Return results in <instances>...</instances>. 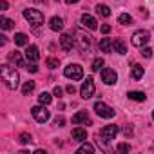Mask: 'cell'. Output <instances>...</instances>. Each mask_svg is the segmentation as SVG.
I'll use <instances>...</instances> for the list:
<instances>
[{
	"instance_id": "cell-23",
	"label": "cell",
	"mask_w": 154,
	"mask_h": 154,
	"mask_svg": "<svg viewBox=\"0 0 154 154\" xmlns=\"http://www.w3.org/2000/svg\"><path fill=\"white\" fill-rule=\"evenodd\" d=\"M96 13H98L100 17H103V18L111 17V9H109V6H105V4H98V6H96Z\"/></svg>"
},
{
	"instance_id": "cell-37",
	"label": "cell",
	"mask_w": 154,
	"mask_h": 154,
	"mask_svg": "<svg viewBox=\"0 0 154 154\" xmlns=\"http://www.w3.org/2000/svg\"><path fill=\"white\" fill-rule=\"evenodd\" d=\"M62 93H63V89H62V87H58V85L53 89V94H54V96H58V98H62Z\"/></svg>"
},
{
	"instance_id": "cell-34",
	"label": "cell",
	"mask_w": 154,
	"mask_h": 154,
	"mask_svg": "<svg viewBox=\"0 0 154 154\" xmlns=\"http://www.w3.org/2000/svg\"><path fill=\"white\" fill-rule=\"evenodd\" d=\"M116 150H120V152H129V150H131V147H129L127 143H120V145L116 147Z\"/></svg>"
},
{
	"instance_id": "cell-2",
	"label": "cell",
	"mask_w": 154,
	"mask_h": 154,
	"mask_svg": "<svg viewBox=\"0 0 154 154\" xmlns=\"http://www.w3.org/2000/svg\"><path fill=\"white\" fill-rule=\"evenodd\" d=\"M63 74H65V78L76 82V80H82L84 78V67L80 63H69L65 69H63Z\"/></svg>"
},
{
	"instance_id": "cell-25",
	"label": "cell",
	"mask_w": 154,
	"mask_h": 154,
	"mask_svg": "<svg viewBox=\"0 0 154 154\" xmlns=\"http://www.w3.org/2000/svg\"><path fill=\"white\" fill-rule=\"evenodd\" d=\"M53 102V96L49 94V93H40V96H38V103H42V105H49Z\"/></svg>"
},
{
	"instance_id": "cell-21",
	"label": "cell",
	"mask_w": 154,
	"mask_h": 154,
	"mask_svg": "<svg viewBox=\"0 0 154 154\" xmlns=\"http://www.w3.org/2000/svg\"><path fill=\"white\" fill-rule=\"evenodd\" d=\"M127 96H129V100H134V102H145L147 100L145 93H141V91H131Z\"/></svg>"
},
{
	"instance_id": "cell-33",
	"label": "cell",
	"mask_w": 154,
	"mask_h": 154,
	"mask_svg": "<svg viewBox=\"0 0 154 154\" xmlns=\"http://www.w3.org/2000/svg\"><path fill=\"white\" fill-rule=\"evenodd\" d=\"M141 56H143V58H150V56H152V49H150V47H143V49H141Z\"/></svg>"
},
{
	"instance_id": "cell-14",
	"label": "cell",
	"mask_w": 154,
	"mask_h": 154,
	"mask_svg": "<svg viewBox=\"0 0 154 154\" xmlns=\"http://www.w3.org/2000/svg\"><path fill=\"white\" fill-rule=\"evenodd\" d=\"M80 24H82L85 29H91V31L98 27V22H96V18H94V17H91V15H87V13H85V15H82V18H80Z\"/></svg>"
},
{
	"instance_id": "cell-9",
	"label": "cell",
	"mask_w": 154,
	"mask_h": 154,
	"mask_svg": "<svg viewBox=\"0 0 154 154\" xmlns=\"http://www.w3.org/2000/svg\"><path fill=\"white\" fill-rule=\"evenodd\" d=\"M102 82H103L105 85H114V84L118 82L116 71L111 69V67H103V69H102Z\"/></svg>"
},
{
	"instance_id": "cell-40",
	"label": "cell",
	"mask_w": 154,
	"mask_h": 154,
	"mask_svg": "<svg viewBox=\"0 0 154 154\" xmlns=\"http://www.w3.org/2000/svg\"><path fill=\"white\" fill-rule=\"evenodd\" d=\"M0 9H2V11L8 9V0H2V2H0Z\"/></svg>"
},
{
	"instance_id": "cell-6",
	"label": "cell",
	"mask_w": 154,
	"mask_h": 154,
	"mask_svg": "<svg viewBox=\"0 0 154 154\" xmlns=\"http://www.w3.org/2000/svg\"><path fill=\"white\" fill-rule=\"evenodd\" d=\"M31 114H33V118H35L38 123H45V122L49 120V116H51L49 111L45 109V105H42V103H40V105H35V107L31 109Z\"/></svg>"
},
{
	"instance_id": "cell-11",
	"label": "cell",
	"mask_w": 154,
	"mask_h": 154,
	"mask_svg": "<svg viewBox=\"0 0 154 154\" xmlns=\"http://www.w3.org/2000/svg\"><path fill=\"white\" fill-rule=\"evenodd\" d=\"M74 38H72V35H69V33H63L62 36H60V47L63 49V51H71L72 47H74Z\"/></svg>"
},
{
	"instance_id": "cell-1",
	"label": "cell",
	"mask_w": 154,
	"mask_h": 154,
	"mask_svg": "<svg viewBox=\"0 0 154 154\" xmlns=\"http://www.w3.org/2000/svg\"><path fill=\"white\" fill-rule=\"evenodd\" d=\"M0 76H2V82H4V85L8 89H11V91L18 89V85H20V74H18L17 69H13L11 65L4 63L2 67H0Z\"/></svg>"
},
{
	"instance_id": "cell-19",
	"label": "cell",
	"mask_w": 154,
	"mask_h": 154,
	"mask_svg": "<svg viewBox=\"0 0 154 154\" xmlns=\"http://www.w3.org/2000/svg\"><path fill=\"white\" fill-rule=\"evenodd\" d=\"M49 27H51L53 31H62V29H63V20H62L60 17H53V18L49 20Z\"/></svg>"
},
{
	"instance_id": "cell-27",
	"label": "cell",
	"mask_w": 154,
	"mask_h": 154,
	"mask_svg": "<svg viewBox=\"0 0 154 154\" xmlns=\"http://www.w3.org/2000/svg\"><path fill=\"white\" fill-rule=\"evenodd\" d=\"M76 152H78V154H84V152H87V154H93L94 152V147L91 145V143H84L78 150H76Z\"/></svg>"
},
{
	"instance_id": "cell-24",
	"label": "cell",
	"mask_w": 154,
	"mask_h": 154,
	"mask_svg": "<svg viewBox=\"0 0 154 154\" xmlns=\"http://www.w3.org/2000/svg\"><path fill=\"white\" fill-rule=\"evenodd\" d=\"M33 91H35V82H33V80H29V82H26V84L22 85V94H24V96L31 94Z\"/></svg>"
},
{
	"instance_id": "cell-28",
	"label": "cell",
	"mask_w": 154,
	"mask_h": 154,
	"mask_svg": "<svg viewBox=\"0 0 154 154\" xmlns=\"http://www.w3.org/2000/svg\"><path fill=\"white\" fill-rule=\"evenodd\" d=\"M118 24H122V26H129V24H131V15L122 13V15L118 17Z\"/></svg>"
},
{
	"instance_id": "cell-30",
	"label": "cell",
	"mask_w": 154,
	"mask_h": 154,
	"mask_svg": "<svg viewBox=\"0 0 154 154\" xmlns=\"http://www.w3.org/2000/svg\"><path fill=\"white\" fill-rule=\"evenodd\" d=\"M102 67H103V58H96V60H93V65H91L93 71H100Z\"/></svg>"
},
{
	"instance_id": "cell-35",
	"label": "cell",
	"mask_w": 154,
	"mask_h": 154,
	"mask_svg": "<svg viewBox=\"0 0 154 154\" xmlns=\"http://www.w3.org/2000/svg\"><path fill=\"white\" fill-rule=\"evenodd\" d=\"M63 123H65V118H63V116H56V118H54V125L63 127Z\"/></svg>"
},
{
	"instance_id": "cell-41",
	"label": "cell",
	"mask_w": 154,
	"mask_h": 154,
	"mask_svg": "<svg viewBox=\"0 0 154 154\" xmlns=\"http://www.w3.org/2000/svg\"><path fill=\"white\" fill-rule=\"evenodd\" d=\"M63 2H65V4H76L78 0H63Z\"/></svg>"
},
{
	"instance_id": "cell-36",
	"label": "cell",
	"mask_w": 154,
	"mask_h": 154,
	"mask_svg": "<svg viewBox=\"0 0 154 154\" xmlns=\"http://www.w3.org/2000/svg\"><path fill=\"white\" fill-rule=\"evenodd\" d=\"M100 31H102L103 35H109V33H111V26H109V24H102V27H100Z\"/></svg>"
},
{
	"instance_id": "cell-39",
	"label": "cell",
	"mask_w": 154,
	"mask_h": 154,
	"mask_svg": "<svg viewBox=\"0 0 154 154\" xmlns=\"http://www.w3.org/2000/svg\"><path fill=\"white\" fill-rule=\"evenodd\" d=\"M65 91H67L69 94H74V93H76V87H74V85H67V87H65Z\"/></svg>"
},
{
	"instance_id": "cell-8",
	"label": "cell",
	"mask_w": 154,
	"mask_h": 154,
	"mask_svg": "<svg viewBox=\"0 0 154 154\" xmlns=\"http://www.w3.org/2000/svg\"><path fill=\"white\" fill-rule=\"evenodd\" d=\"M116 134H118V127L116 125H105L102 131H100V141H105V143H109V141H112L114 138H116Z\"/></svg>"
},
{
	"instance_id": "cell-7",
	"label": "cell",
	"mask_w": 154,
	"mask_h": 154,
	"mask_svg": "<svg viewBox=\"0 0 154 154\" xmlns=\"http://www.w3.org/2000/svg\"><path fill=\"white\" fill-rule=\"evenodd\" d=\"M94 111H96V114H98L100 118H112V116L116 114V111H114L111 105L103 103V102H96V103H94Z\"/></svg>"
},
{
	"instance_id": "cell-38",
	"label": "cell",
	"mask_w": 154,
	"mask_h": 154,
	"mask_svg": "<svg viewBox=\"0 0 154 154\" xmlns=\"http://www.w3.org/2000/svg\"><path fill=\"white\" fill-rule=\"evenodd\" d=\"M123 134H125L127 138H129V136H132V127H129V125H127V127L123 129Z\"/></svg>"
},
{
	"instance_id": "cell-5",
	"label": "cell",
	"mask_w": 154,
	"mask_h": 154,
	"mask_svg": "<svg viewBox=\"0 0 154 154\" xmlns=\"http://www.w3.org/2000/svg\"><path fill=\"white\" fill-rule=\"evenodd\" d=\"M76 35V45H78L82 51H87V49H91V45H93V36L91 35H87V33H84V31H76L74 33Z\"/></svg>"
},
{
	"instance_id": "cell-31",
	"label": "cell",
	"mask_w": 154,
	"mask_h": 154,
	"mask_svg": "<svg viewBox=\"0 0 154 154\" xmlns=\"http://www.w3.org/2000/svg\"><path fill=\"white\" fill-rule=\"evenodd\" d=\"M18 141L26 145V143H31V141H33V138H31V134H27V132H22V134L18 136Z\"/></svg>"
},
{
	"instance_id": "cell-13",
	"label": "cell",
	"mask_w": 154,
	"mask_h": 154,
	"mask_svg": "<svg viewBox=\"0 0 154 154\" xmlns=\"http://www.w3.org/2000/svg\"><path fill=\"white\" fill-rule=\"evenodd\" d=\"M72 123H74V125H80V123L93 125V122H91V118H89L87 111H80V112H76V114L72 116Z\"/></svg>"
},
{
	"instance_id": "cell-22",
	"label": "cell",
	"mask_w": 154,
	"mask_h": 154,
	"mask_svg": "<svg viewBox=\"0 0 154 154\" xmlns=\"http://www.w3.org/2000/svg\"><path fill=\"white\" fill-rule=\"evenodd\" d=\"M15 44L17 45H27L29 44V36L26 33H17L15 35Z\"/></svg>"
},
{
	"instance_id": "cell-29",
	"label": "cell",
	"mask_w": 154,
	"mask_h": 154,
	"mask_svg": "<svg viewBox=\"0 0 154 154\" xmlns=\"http://www.w3.org/2000/svg\"><path fill=\"white\" fill-rule=\"evenodd\" d=\"M45 65H47L49 69H56V67L60 65V60H58V58H47V60H45Z\"/></svg>"
},
{
	"instance_id": "cell-16",
	"label": "cell",
	"mask_w": 154,
	"mask_h": 154,
	"mask_svg": "<svg viewBox=\"0 0 154 154\" xmlns=\"http://www.w3.org/2000/svg\"><path fill=\"white\" fill-rule=\"evenodd\" d=\"M26 58H27V62H38L40 60V53H38V47L36 45H27V49H26Z\"/></svg>"
},
{
	"instance_id": "cell-32",
	"label": "cell",
	"mask_w": 154,
	"mask_h": 154,
	"mask_svg": "<svg viewBox=\"0 0 154 154\" xmlns=\"http://www.w3.org/2000/svg\"><path fill=\"white\" fill-rule=\"evenodd\" d=\"M26 69H27L29 72H38V65H36V63H33V62H27Z\"/></svg>"
},
{
	"instance_id": "cell-20",
	"label": "cell",
	"mask_w": 154,
	"mask_h": 154,
	"mask_svg": "<svg viewBox=\"0 0 154 154\" xmlns=\"http://www.w3.org/2000/svg\"><path fill=\"white\" fill-rule=\"evenodd\" d=\"M98 47H100L102 53H112V42L109 38H102L100 44H98Z\"/></svg>"
},
{
	"instance_id": "cell-18",
	"label": "cell",
	"mask_w": 154,
	"mask_h": 154,
	"mask_svg": "<svg viewBox=\"0 0 154 154\" xmlns=\"http://www.w3.org/2000/svg\"><path fill=\"white\" fill-rule=\"evenodd\" d=\"M112 51H116L118 54H125V53H127V45H125V42H123L122 38H116V40L112 42Z\"/></svg>"
},
{
	"instance_id": "cell-4",
	"label": "cell",
	"mask_w": 154,
	"mask_h": 154,
	"mask_svg": "<svg viewBox=\"0 0 154 154\" xmlns=\"http://www.w3.org/2000/svg\"><path fill=\"white\" fill-rule=\"evenodd\" d=\"M149 40H150V33L145 31V29L136 31V33L132 35V38H131V42H132L134 47H145V45L149 44Z\"/></svg>"
},
{
	"instance_id": "cell-10",
	"label": "cell",
	"mask_w": 154,
	"mask_h": 154,
	"mask_svg": "<svg viewBox=\"0 0 154 154\" xmlns=\"http://www.w3.org/2000/svg\"><path fill=\"white\" fill-rule=\"evenodd\" d=\"M80 94H82L84 100H89V98L94 94V80L91 78V76L82 84V87H80Z\"/></svg>"
},
{
	"instance_id": "cell-17",
	"label": "cell",
	"mask_w": 154,
	"mask_h": 154,
	"mask_svg": "<svg viewBox=\"0 0 154 154\" xmlns=\"http://www.w3.org/2000/svg\"><path fill=\"white\" fill-rule=\"evenodd\" d=\"M143 72H145V69H143L140 63H132V65H131V76H132L134 80H141Z\"/></svg>"
},
{
	"instance_id": "cell-26",
	"label": "cell",
	"mask_w": 154,
	"mask_h": 154,
	"mask_svg": "<svg viewBox=\"0 0 154 154\" xmlns=\"http://www.w3.org/2000/svg\"><path fill=\"white\" fill-rule=\"evenodd\" d=\"M13 24H15V22H13L11 18H6V17H0V26H2V29H4V31L11 29V27H13Z\"/></svg>"
},
{
	"instance_id": "cell-12",
	"label": "cell",
	"mask_w": 154,
	"mask_h": 154,
	"mask_svg": "<svg viewBox=\"0 0 154 154\" xmlns=\"http://www.w3.org/2000/svg\"><path fill=\"white\" fill-rule=\"evenodd\" d=\"M8 62H9L11 65H15V67H26L24 58H22V53H18V51H11V53L8 54Z\"/></svg>"
},
{
	"instance_id": "cell-42",
	"label": "cell",
	"mask_w": 154,
	"mask_h": 154,
	"mask_svg": "<svg viewBox=\"0 0 154 154\" xmlns=\"http://www.w3.org/2000/svg\"><path fill=\"white\" fill-rule=\"evenodd\" d=\"M152 120H154V111H152Z\"/></svg>"
},
{
	"instance_id": "cell-3",
	"label": "cell",
	"mask_w": 154,
	"mask_h": 154,
	"mask_svg": "<svg viewBox=\"0 0 154 154\" xmlns=\"http://www.w3.org/2000/svg\"><path fill=\"white\" fill-rule=\"evenodd\" d=\"M24 18L31 24V26H40L44 24V13L38 9H24Z\"/></svg>"
},
{
	"instance_id": "cell-15",
	"label": "cell",
	"mask_w": 154,
	"mask_h": 154,
	"mask_svg": "<svg viewBox=\"0 0 154 154\" xmlns=\"http://www.w3.org/2000/svg\"><path fill=\"white\" fill-rule=\"evenodd\" d=\"M71 136H72V140H74V141L84 143V141L87 140V131H85L84 127H74V129H72V132H71Z\"/></svg>"
}]
</instances>
